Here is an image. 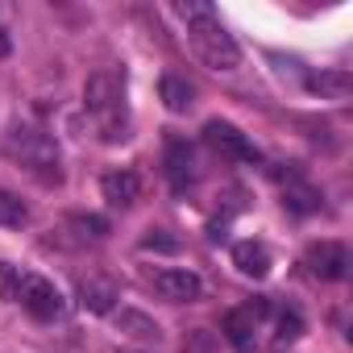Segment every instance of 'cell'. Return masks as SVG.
<instances>
[{"mask_svg":"<svg viewBox=\"0 0 353 353\" xmlns=\"http://www.w3.org/2000/svg\"><path fill=\"white\" fill-rule=\"evenodd\" d=\"M179 17L188 21V42H192V50H196V59L204 67H212V71H237L241 67V46L221 26L212 5L192 0V5H179Z\"/></svg>","mask_w":353,"mask_h":353,"instance_id":"cell-1","label":"cell"},{"mask_svg":"<svg viewBox=\"0 0 353 353\" xmlns=\"http://www.w3.org/2000/svg\"><path fill=\"white\" fill-rule=\"evenodd\" d=\"M83 104L96 112L100 129H104V141H125V92H121V79L112 71H96L88 75L83 83Z\"/></svg>","mask_w":353,"mask_h":353,"instance_id":"cell-2","label":"cell"},{"mask_svg":"<svg viewBox=\"0 0 353 353\" xmlns=\"http://www.w3.org/2000/svg\"><path fill=\"white\" fill-rule=\"evenodd\" d=\"M9 150L34 170V174H42V179L50 183H59V145H54V137L46 133V129H38V125H30V121H17L13 129H9Z\"/></svg>","mask_w":353,"mask_h":353,"instance_id":"cell-3","label":"cell"},{"mask_svg":"<svg viewBox=\"0 0 353 353\" xmlns=\"http://www.w3.org/2000/svg\"><path fill=\"white\" fill-rule=\"evenodd\" d=\"M204 137H208V145L221 154V158H229V162H245V166H258V145L233 125V121H208L204 125Z\"/></svg>","mask_w":353,"mask_h":353,"instance_id":"cell-4","label":"cell"},{"mask_svg":"<svg viewBox=\"0 0 353 353\" xmlns=\"http://www.w3.org/2000/svg\"><path fill=\"white\" fill-rule=\"evenodd\" d=\"M17 303L34 316V320H59V312H63V295H59V287L50 283V279H42V274H21V291H17Z\"/></svg>","mask_w":353,"mask_h":353,"instance_id":"cell-5","label":"cell"},{"mask_svg":"<svg viewBox=\"0 0 353 353\" xmlns=\"http://www.w3.org/2000/svg\"><path fill=\"white\" fill-rule=\"evenodd\" d=\"M303 262H307V270H312L316 279H324V283H336V279H345L349 254H345V245H341V241H312Z\"/></svg>","mask_w":353,"mask_h":353,"instance_id":"cell-6","label":"cell"},{"mask_svg":"<svg viewBox=\"0 0 353 353\" xmlns=\"http://www.w3.org/2000/svg\"><path fill=\"white\" fill-rule=\"evenodd\" d=\"M154 291L162 295V299H170V303H196L200 299V291H204V283H200V274H192V270H158L154 274Z\"/></svg>","mask_w":353,"mask_h":353,"instance_id":"cell-7","label":"cell"},{"mask_svg":"<svg viewBox=\"0 0 353 353\" xmlns=\"http://www.w3.org/2000/svg\"><path fill=\"white\" fill-rule=\"evenodd\" d=\"M100 192H104V200L112 208H129L141 196V179H137L133 170H112V174H104V179H100Z\"/></svg>","mask_w":353,"mask_h":353,"instance_id":"cell-8","label":"cell"},{"mask_svg":"<svg viewBox=\"0 0 353 353\" xmlns=\"http://www.w3.org/2000/svg\"><path fill=\"white\" fill-rule=\"evenodd\" d=\"M233 266L245 279H266L270 274V250L262 241H237L233 245Z\"/></svg>","mask_w":353,"mask_h":353,"instance_id":"cell-9","label":"cell"},{"mask_svg":"<svg viewBox=\"0 0 353 353\" xmlns=\"http://www.w3.org/2000/svg\"><path fill=\"white\" fill-rule=\"evenodd\" d=\"M307 92L320 96V100H349L353 96V75L349 71H320V75H307Z\"/></svg>","mask_w":353,"mask_h":353,"instance_id":"cell-10","label":"cell"},{"mask_svg":"<svg viewBox=\"0 0 353 353\" xmlns=\"http://www.w3.org/2000/svg\"><path fill=\"white\" fill-rule=\"evenodd\" d=\"M166 174H170V183L179 192L196 179V154H192L188 141H170L166 145Z\"/></svg>","mask_w":353,"mask_h":353,"instance_id":"cell-11","label":"cell"},{"mask_svg":"<svg viewBox=\"0 0 353 353\" xmlns=\"http://www.w3.org/2000/svg\"><path fill=\"white\" fill-rule=\"evenodd\" d=\"M112 320H117V328L121 332H129L133 341H162V328H158V320L154 316H145V312H137V307H121V312H112Z\"/></svg>","mask_w":353,"mask_h":353,"instance_id":"cell-12","label":"cell"},{"mask_svg":"<svg viewBox=\"0 0 353 353\" xmlns=\"http://www.w3.org/2000/svg\"><path fill=\"white\" fill-rule=\"evenodd\" d=\"M158 96H162L166 112H192V104H196V88H192L183 75H162Z\"/></svg>","mask_w":353,"mask_h":353,"instance_id":"cell-13","label":"cell"},{"mask_svg":"<svg viewBox=\"0 0 353 353\" xmlns=\"http://www.w3.org/2000/svg\"><path fill=\"white\" fill-rule=\"evenodd\" d=\"M225 332H229V341L237 349H250L254 345V332H258V312L254 307H233L225 316Z\"/></svg>","mask_w":353,"mask_h":353,"instance_id":"cell-14","label":"cell"},{"mask_svg":"<svg viewBox=\"0 0 353 353\" xmlns=\"http://www.w3.org/2000/svg\"><path fill=\"white\" fill-rule=\"evenodd\" d=\"M112 299H117V287L112 283H104V279H83L79 283V303L88 307V312H112Z\"/></svg>","mask_w":353,"mask_h":353,"instance_id":"cell-15","label":"cell"},{"mask_svg":"<svg viewBox=\"0 0 353 353\" xmlns=\"http://www.w3.org/2000/svg\"><path fill=\"white\" fill-rule=\"evenodd\" d=\"M26 221H30V208L21 204V196L0 188V229H21Z\"/></svg>","mask_w":353,"mask_h":353,"instance_id":"cell-16","label":"cell"},{"mask_svg":"<svg viewBox=\"0 0 353 353\" xmlns=\"http://www.w3.org/2000/svg\"><path fill=\"white\" fill-rule=\"evenodd\" d=\"M283 204H287L291 212H316V208H320V192H316V188H303V183H291Z\"/></svg>","mask_w":353,"mask_h":353,"instance_id":"cell-17","label":"cell"},{"mask_svg":"<svg viewBox=\"0 0 353 353\" xmlns=\"http://www.w3.org/2000/svg\"><path fill=\"white\" fill-rule=\"evenodd\" d=\"M279 332H274V341L279 345H287V341H299L303 336V320L295 316V312H279V324H274Z\"/></svg>","mask_w":353,"mask_h":353,"instance_id":"cell-18","label":"cell"},{"mask_svg":"<svg viewBox=\"0 0 353 353\" xmlns=\"http://www.w3.org/2000/svg\"><path fill=\"white\" fill-rule=\"evenodd\" d=\"M17 291H21V270L9 266V262H0V299L17 303Z\"/></svg>","mask_w":353,"mask_h":353,"instance_id":"cell-19","label":"cell"},{"mask_svg":"<svg viewBox=\"0 0 353 353\" xmlns=\"http://www.w3.org/2000/svg\"><path fill=\"white\" fill-rule=\"evenodd\" d=\"M71 225L83 229L88 237H104L108 233V221H100V216H71Z\"/></svg>","mask_w":353,"mask_h":353,"instance_id":"cell-20","label":"cell"},{"mask_svg":"<svg viewBox=\"0 0 353 353\" xmlns=\"http://www.w3.org/2000/svg\"><path fill=\"white\" fill-rule=\"evenodd\" d=\"M141 245H145V250H174V241H170V237H145Z\"/></svg>","mask_w":353,"mask_h":353,"instance_id":"cell-21","label":"cell"},{"mask_svg":"<svg viewBox=\"0 0 353 353\" xmlns=\"http://www.w3.org/2000/svg\"><path fill=\"white\" fill-rule=\"evenodd\" d=\"M9 50H13V46H9V34L0 30V59H9Z\"/></svg>","mask_w":353,"mask_h":353,"instance_id":"cell-22","label":"cell"}]
</instances>
